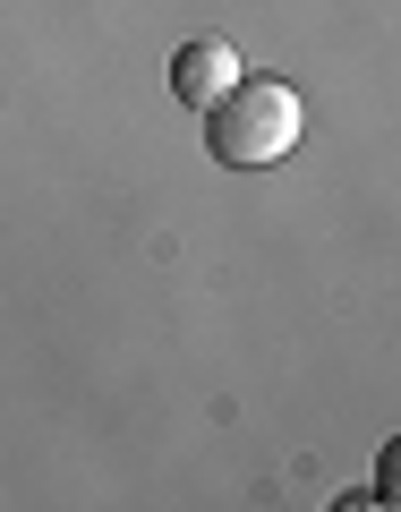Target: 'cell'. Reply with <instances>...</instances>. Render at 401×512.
Returning <instances> with one entry per match:
<instances>
[{"instance_id":"1","label":"cell","mask_w":401,"mask_h":512,"mask_svg":"<svg viewBox=\"0 0 401 512\" xmlns=\"http://www.w3.org/2000/svg\"><path fill=\"white\" fill-rule=\"evenodd\" d=\"M197 120H205V146H214V163H231V171H274L282 154L299 146L308 103H299V86H282V77H239V86L214 94Z\"/></svg>"},{"instance_id":"2","label":"cell","mask_w":401,"mask_h":512,"mask_svg":"<svg viewBox=\"0 0 401 512\" xmlns=\"http://www.w3.org/2000/svg\"><path fill=\"white\" fill-rule=\"evenodd\" d=\"M239 77H248V69H239V52H231L222 35H197V43H180V60H171V94H180L188 111H205L214 94H231Z\"/></svg>"}]
</instances>
